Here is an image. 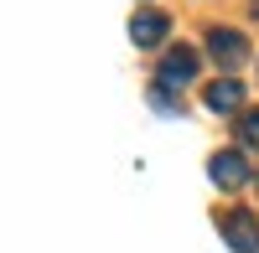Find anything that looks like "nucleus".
Segmentation results:
<instances>
[{"instance_id": "f257e3e1", "label": "nucleus", "mask_w": 259, "mask_h": 253, "mask_svg": "<svg viewBox=\"0 0 259 253\" xmlns=\"http://www.w3.org/2000/svg\"><path fill=\"white\" fill-rule=\"evenodd\" d=\"M218 233L233 253H259V217L244 212V207H228V212H218Z\"/></svg>"}, {"instance_id": "f03ea898", "label": "nucleus", "mask_w": 259, "mask_h": 253, "mask_svg": "<svg viewBox=\"0 0 259 253\" xmlns=\"http://www.w3.org/2000/svg\"><path fill=\"white\" fill-rule=\"evenodd\" d=\"M207 57L212 62H218V68H244V62H249V36L244 31H228V26H212L207 31Z\"/></svg>"}, {"instance_id": "7ed1b4c3", "label": "nucleus", "mask_w": 259, "mask_h": 253, "mask_svg": "<svg viewBox=\"0 0 259 253\" xmlns=\"http://www.w3.org/2000/svg\"><path fill=\"white\" fill-rule=\"evenodd\" d=\"M197 68H202V57L192 52V47H171V52L161 57L156 78H161V88H182V83H192V78H197Z\"/></svg>"}, {"instance_id": "20e7f679", "label": "nucleus", "mask_w": 259, "mask_h": 253, "mask_svg": "<svg viewBox=\"0 0 259 253\" xmlns=\"http://www.w3.org/2000/svg\"><path fill=\"white\" fill-rule=\"evenodd\" d=\"M207 176H212V186H223V192L249 186V160H244V150H218V155L207 160Z\"/></svg>"}, {"instance_id": "39448f33", "label": "nucleus", "mask_w": 259, "mask_h": 253, "mask_svg": "<svg viewBox=\"0 0 259 253\" xmlns=\"http://www.w3.org/2000/svg\"><path fill=\"white\" fill-rule=\"evenodd\" d=\"M166 36H171V16L166 11H140L130 21V41H135V47H161Z\"/></svg>"}, {"instance_id": "423d86ee", "label": "nucleus", "mask_w": 259, "mask_h": 253, "mask_svg": "<svg viewBox=\"0 0 259 253\" xmlns=\"http://www.w3.org/2000/svg\"><path fill=\"white\" fill-rule=\"evenodd\" d=\"M239 98H244L239 78H218V83L207 88V109H212V114H233V109H239Z\"/></svg>"}, {"instance_id": "0eeeda50", "label": "nucleus", "mask_w": 259, "mask_h": 253, "mask_svg": "<svg viewBox=\"0 0 259 253\" xmlns=\"http://www.w3.org/2000/svg\"><path fill=\"white\" fill-rule=\"evenodd\" d=\"M239 140H244V150H259V109H249L239 119Z\"/></svg>"}, {"instance_id": "6e6552de", "label": "nucleus", "mask_w": 259, "mask_h": 253, "mask_svg": "<svg viewBox=\"0 0 259 253\" xmlns=\"http://www.w3.org/2000/svg\"><path fill=\"white\" fill-rule=\"evenodd\" d=\"M150 103H156L161 114H177V98H171V88H156V93H150Z\"/></svg>"}]
</instances>
